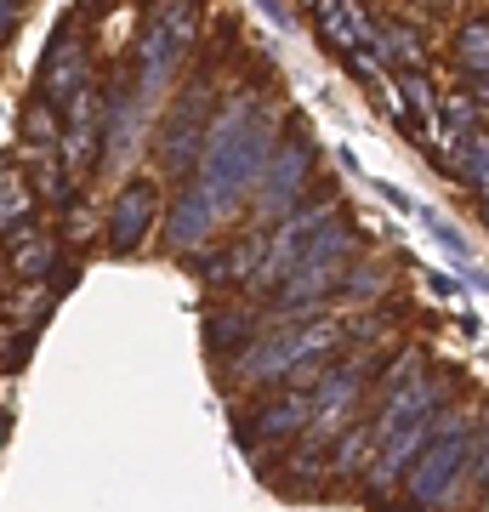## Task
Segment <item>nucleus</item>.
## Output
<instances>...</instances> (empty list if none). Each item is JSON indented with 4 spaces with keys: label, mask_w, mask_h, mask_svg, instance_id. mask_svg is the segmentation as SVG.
Here are the masks:
<instances>
[{
    "label": "nucleus",
    "mask_w": 489,
    "mask_h": 512,
    "mask_svg": "<svg viewBox=\"0 0 489 512\" xmlns=\"http://www.w3.org/2000/svg\"><path fill=\"white\" fill-rule=\"evenodd\" d=\"M200 330H205V348H211V365H228V359H239L268 325H262V308H256V302H217V308L205 313Z\"/></svg>",
    "instance_id": "nucleus-4"
},
{
    "label": "nucleus",
    "mask_w": 489,
    "mask_h": 512,
    "mask_svg": "<svg viewBox=\"0 0 489 512\" xmlns=\"http://www.w3.org/2000/svg\"><path fill=\"white\" fill-rule=\"evenodd\" d=\"M0 245H6V274L18 279V285H46V279H57V256H63V245H57L52 228L29 222V228H18V234L0 239Z\"/></svg>",
    "instance_id": "nucleus-5"
},
{
    "label": "nucleus",
    "mask_w": 489,
    "mask_h": 512,
    "mask_svg": "<svg viewBox=\"0 0 489 512\" xmlns=\"http://www.w3.org/2000/svg\"><path fill=\"white\" fill-rule=\"evenodd\" d=\"M6 427H12V410H0V444H6Z\"/></svg>",
    "instance_id": "nucleus-10"
},
{
    "label": "nucleus",
    "mask_w": 489,
    "mask_h": 512,
    "mask_svg": "<svg viewBox=\"0 0 489 512\" xmlns=\"http://www.w3.org/2000/svg\"><path fill=\"white\" fill-rule=\"evenodd\" d=\"M450 52H455V63L467 74H489V18H467L461 29H455V40H450Z\"/></svg>",
    "instance_id": "nucleus-8"
},
{
    "label": "nucleus",
    "mask_w": 489,
    "mask_h": 512,
    "mask_svg": "<svg viewBox=\"0 0 489 512\" xmlns=\"http://www.w3.org/2000/svg\"><path fill=\"white\" fill-rule=\"evenodd\" d=\"M489 433V404L455 399L399 478V512H472V467Z\"/></svg>",
    "instance_id": "nucleus-1"
},
{
    "label": "nucleus",
    "mask_w": 489,
    "mask_h": 512,
    "mask_svg": "<svg viewBox=\"0 0 489 512\" xmlns=\"http://www.w3.org/2000/svg\"><path fill=\"white\" fill-rule=\"evenodd\" d=\"M472 512H489V433L478 450V467H472Z\"/></svg>",
    "instance_id": "nucleus-9"
},
{
    "label": "nucleus",
    "mask_w": 489,
    "mask_h": 512,
    "mask_svg": "<svg viewBox=\"0 0 489 512\" xmlns=\"http://www.w3.org/2000/svg\"><path fill=\"white\" fill-rule=\"evenodd\" d=\"M29 222H35V188L18 165H0V239H12Z\"/></svg>",
    "instance_id": "nucleus-7"
},
{
    "label": "nucleus",
    "mask_w": 489,
    "mask_h": 512,
    "mask_svg": "<svg viewBox=\"0 0 489 512\" xmlns=\"http://www.w3.org/2000/svg\"><path fill=\"white\" fill-rule=\"evenodd\" d=\"M308 410H313V399L302 393V387H268V393H256L251 410L234 421V427H239V444L256 456V467H262L273 450H290V444L302 439Z\"/></svg>",
    "instance_id": "nucleus-2"
},
{
    "label": "nucleus",
    "mask_w": 489,
    "mask_h": 512,
    "mask_svg": "<svg viewBox=\"0 0 489 512\" xmlns=\"http://www.w3.org/2000/svg\"><path fill=\"white\" fill-rule=\"evenodd\" d=\"M154 222H160V188H154V177L137 171V177H126V188L114 194L103 239H109V251L131 256V251H143V239L154 234Z\"/></svg>",
    "instance_id": "nucleus-3"
},
{
    "label": "nucleus",
    "mask_w": 489,
    "mask_h": 512,
    "mask_svg": "<svg viewBox=\"0 0 489 512\" xmlns=\"http://www.w3.org/2000/svg\"><path fill=\"white\" fill-rule=\"evenodd\" d=\"M370 456H376V433H370V421L359 416L353 427H342L336 444L325 450V484H359Z\"/></svg>",
    "instance_id": "nucleus-6"
}]
</instances>
